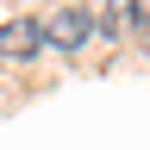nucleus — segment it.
Returning <instances> with one entry per match:
<instances>
[{
    "instance_id": "obj_2",
    "label": "nucleus",
    "mask_w": 150,
    "mask_h": 150,
    "mask_svg": "<svg viewBox=\"0 0 150 150\" xmlns=\"http://www.w3.org/2000/svg\"><path fill=\"white\" fill-rule=\"evenodd\" d=\"M44 50V19H6L0 25V56L6 63H31Z\"/></svg>"
},
{
    "instance_id": "obj_3",
    "label": "nucleus",
    "mask_w": 150,
    "mask_h": 150,
    "mask_svg": "<svg viewBox=\"0 0 150 150\" xmlns=\"http://www.w3.org/2000/svg\"><path fill=\"white\" fill-rule=\"evenodd\" d=\"M94 25H100V31H106V38H119V31H125V25H131V6H125V13H119V6H106V13H100V19H94Z\"/></svg>"
},
{
    "instance_id": "obj_1",
    "label": "nucleus",
    "mask_w": 150,
    "mask_h": 150,
    "mask_svg": "<svg viewBox=\"0 0 150 150\" xmlns=\"http://www.w3.org/2000/svg\"><path fill=\"white\" fill-rule=\"evenodd\" d=\"M88 31H94V19H88L81 6H56V13L44 19V44H50V50H69V56L88 44Z\"/></svg>"
}]
</instances>
